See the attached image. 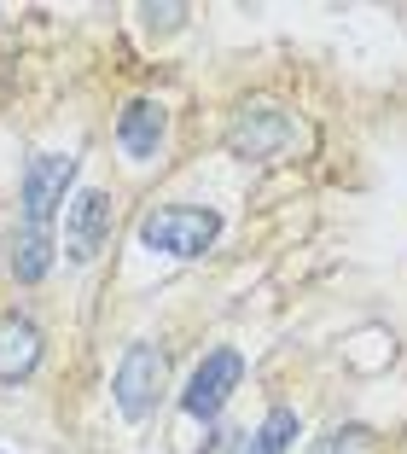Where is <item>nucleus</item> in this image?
<instances>
[{
  "instance_id": "f257e3e1",
  "label": "nucleus",
  "mask_w": 407,
  "mask_h": 454,
  "mask_svg": "<svg viewBox=\"0 0 407 454\" xmlns=\"http://www.w3.org/2000/svg\"><path fill=\"white\" fill-rule=\"evenodd\" d=\"M222 233V215L198 210V204H163V210L140 215V245L163 256H204Z\"/></svg>"
},
{
  "instance_id": "f03ea898",
  "label": "nucleus",
  "mask_w": 407,
  "mask_h": 454,
  "mask_svg": "<svg viewBox=\"0 0 407 454\" xmlns=\"http://www.w3.org/2000/svg\"><path fill=\"white\" fill-rule=\"evenodd\" d=\"M239 379H245V356H239V349H210V356L198 361V373L186 379L181 408L192 419H215L227 408V396L239 390Z\"/></svg>"
},
{
  "instance_id": "7ed1b4c3",
  "label": "nucleus",
  "mask_w": 407,
  "mask_h": 454,
  "mask_svg": "<svg viewBox=\"0 0 407 454\" xmlns=\"http://www.w3.org/2000/svg\"><path fill=\"white\" fill-rule=\"evenodd\" d=\"M70 181H76V158L70 152H41L24 169V227H47L53 210L65 204Z\"/></svg>"
},
{
  "instance_id": "20e7f679",
  "label": "nucleus",
  "mask_w": 407,
  "mask_h": 454,
  "mask_svg": "<svg viewBox=\"0 0 407 454\" xmlns=\"http://www.w3.org/2000/svg\"><path fill=\"white\" fill-rule=\"evenodd\" d=\"M158 390H163V349L158 344H129V356L117 367V408L129 419H145L152 402H158Z\"/></svg>"
},
{
  "instance_id": "39448f33",
  "label": "nucleus",
  "mask_w": 407,
  "mask_h": 454,
  "mask_svg": "<svg viewBox=\"0 0 407 454\" xmlns=\"http://www.w3.org/2000/svg\"><path fill=\"white\" fill-rule=\"evenodd\" d=\"M106 239H111V192H99V187L76 192V204H70V215H65L70 262H93V256L106 251Z\"/></svg>"
},
{
  "instance_id": "423d86ee",
  "label": "nucleus",
  "mask_w": 407,
  "mask_h": 454,
  "mask_svg": "<svg viewBox=\"0 0 407 454\" xmlns=\"http://www.w3.org/2000/svg\"><path fill=\"white\" fill-rule=\"evenodd\" d=\"M291 140V122L279 117L274 106H256V111H245V117L227 129V146L239 152V158H274L279 146Z\"/></svg>"
},
{
  "instance_id": "0eeeda50",
  "label": "nucleus",
  "mask_w": 407,
  "mask_h": 454,
  "mask_svg": "<svg viewBox=\"0 0 407 454\" xmlns=\"http://www.w3.org/2000/svg\"><path fill=\"white\" fill-rule=\"evenodd\" d=\"M163 129H169V117H163L158 99H129L122 106V122H117V140L129 158H152V152L163 146Z\"/></svg>"
},
{
  "instance_id": "6e6552de",
  "label": "nucleus",
  "mask_w": 407,
  "mask_h": 454,
  "mask_svg": "<svg viewBox=\"0 0 407 454\" xmlns=\"http://www.w3.org/2000/svg\"><path fill=\"white\" fill-rule=\"evenodd\" d=\"M41 361V333L24 315H0V379H29Z\"/></svg>"
},
{
  "instance_id": "1a4fd4ad",
  "label": "nucleus",
  "mask_w": 407,
  "mask_h": 454,
  "mask_svg": "<svg viewBox=\"0 0 407 454\" xmlns=\"http://www.w3.org/2000/svg\"><path fill=\"white\" fill-rule=\"evenodd\" d=\"M47 268H53V233L47 227H24L12 245V274L18 280H41Z\"/></svg>"
},
{
  "instance_id": "9d476101",
  "label": "nucleus",
  "mask_w": 407,
  "mask_h": 454,
  "mask_svg": "<svg viewBox=\"0 0 407 454\" xmlns=\"http://www.w3.org/2000/svg\"><path fill=\"white\" fill-rule=\"evenodd\" d=\"M291 437H297V414H291V408H274V414L262 419V431L245 442V454H286Z\"/></svg>"
}]
</instances>
